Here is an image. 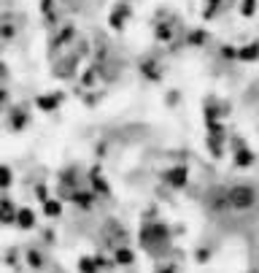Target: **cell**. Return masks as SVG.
Here are the masks:
<instances>
[{"instance_id":"cell-1","label":"cell","mask_w":259,"mask_h":273,"mask_svg":"<svg viewBox=\"0 0 259 273\" xmlns=\"http://www.w3.org/2000/svg\"><path fill=\"white\" fill-rule=\"evenodd\" d=\"M227 200L230 206H235V208H249L251 203H254V190H249V187H235L227 195Z\"/></svg>"},{"instance_id":"cell-2","label":"cell","mask_w":259,"mask_h":273,"mask_svg":"<svg viewBox=\"0 0 259 273\" xmlns=\"http://www.w3.org/2000/svg\"><path fill=\"white\" fill-rule=\"evenodd\" d=\"M168 182L176 184V187H181V184H187V168H176L168 173Z\"/></svg>"},{"instance_id":"cell-3","label":"cell","mask_w":259,"mask_h":273,"mask_svg":"<svg viewBox=\"0 0 259 273\" xmlns=\"http://www.w3.org/2000/svg\"><path fill=\"white\" fill-rule=\"evenodd\" d=\"M251 160H254V157H251V152H241V154L235 157V162H238V165H249Z\"/></svg>"}]
</instances>
